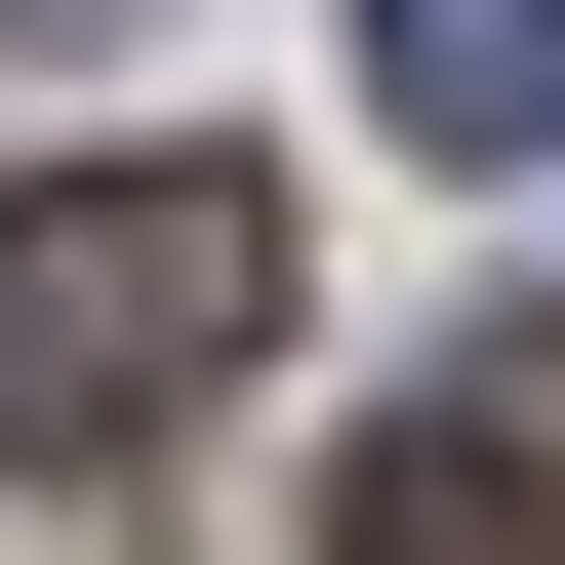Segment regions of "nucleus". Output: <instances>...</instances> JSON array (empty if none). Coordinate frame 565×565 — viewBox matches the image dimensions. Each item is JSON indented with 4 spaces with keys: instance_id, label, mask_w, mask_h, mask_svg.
<instances>
[{
    "instance_id": "obj_1",
    "label": "nucleus",
    "mask_w": 565,
    "mask_h": 565,
    "mask_svg": "<svg viewBox=\"0 0 565 565\" xmlns=\"http://www.w3.org/2000/svg\"><path fill=\"white\" fill-rule=\"evenodd\" d=\"M282 364V202L243 162H41L0 202V445H162Z\"/></svg>"
},
{
    "instance_id": "obj_2",
    "label": "nucleus",
    "mask_w": 565,
    "mask_h": 565,
    "mask_svg": "<svg viewBox=\"0 0 565 565\" xmlns=\"http://www.w3.org/2000/svg\"><path fill=\"white\" fill-rule=\"evenodd\" d=\"M323 565H565V323H484V364H404L364 445H323Z\"/></svg>"
},
{
    "instance_id": "obj_3",
    "label": "nucleus",
    "mask_w": 565,
    "mask_h": 565,
    "mask_svg": "<svg viewBox=\"0 0 565 565\" xmlns=\"http://www.w3.org/2000/svg\"><path fill=\"white\" fill-rule=\"evenodd\" d=\"M364 82L445 121V162H525V121H565V0H364Z\"/></svg>"
}]
</instances>
